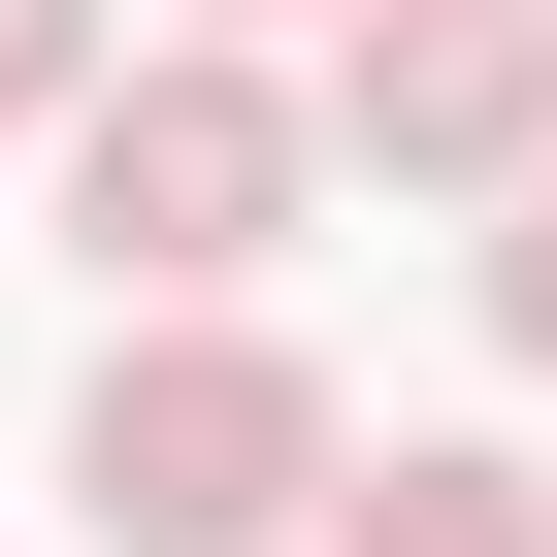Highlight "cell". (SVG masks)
I'll list each match as a JSON object with an SVG mask.
<instances>
[{
	"label": "cell",
	"instance_id": "2",
	"mask_svg": "<svg viewBox=\"0 0 557 557\" xmlns=\"http://www.w3.org/2000/svg\"><path fill=\"white\" fill-rule=\"evenodd\" d=\"M329 361L296 329H99V394H66V524L99 557H296L329 524Z\"/></svg>",
	"mask_w": 557,
	"mask_h": 557
},
{
	"label": "cell",
	"instance_id": "7",
	"mask_svg": "<svg viewBox=\"0 0 557 557\" xmlns=\"http://www.w3.org/2000/svg\"><path fill=\"white\" fill-rule=\"evenodd\" d=\"M197 34H296V0H197Z\"/></svg>",
	"mask_w": 557,
	"mask_h": 557
},
{
	"label": "cell",
	"instance_id": "1",
	"mask_svg": "<svg viewBox=\"0 0 557 557\" xmlns=\"http://www.w3.org/2000/svg\"><path fill=\"white\" fill-rule=\"evenodd\" d=\"M296 197H329V132L262 99L230 34H132V66L66 99V230H99V329H262Z\"/></svg>",
	"mask_w": 557,
	"mask_h": 557
},
{
	"label": "cell",
	"instance_id": "6",
	"mask_svg": "<svg viewBox=\"0 0 557 557\" xmlns=\"http://www.w3.org/2000/svg\"><path fill=\"white\" fill-rule=\"evenodd\" d=\"M492 361H557V164L492 197Z\"/></svg>",
	"mask_w": 557,
	"mask_h": 557
},
{
	"label": "cell",
	"instance_id": "4",
	"mask_svg": "<svg viewBox=\"0 0 557 557\" xmlns=\"http://www.w3.org/2000/svg\"><path fill=\"white\" fill-rule=\"evenodd\" d=\"M329 557H557V459H492V426H394V459H329Z\"/></svg>",
	"mask_w": 557,
	"mask_h": 557
},
{
	"label": "cell",
	"instance_id": "5",
	"mask_svg": "<svg viewBox=\"0 0 557 557\" xmlns=\"http://www.w3.org/2000/svg\"><path fill=\"white\" fill-rule=\"evenodd\" d=\"M99 66H132V0H0V132H66Z\"/></svg>",
	"mask_w": 557,
	"mask_h": 557
},
{
	"label": "cell",
	"instance_id": "3",
	"mask_svg": "<svg viewBox=\"0 0 557 557\" xmlns=\"http://www.w3.org/2000/svg\"><path fill=\"white\" fill-rule=\"evenodd\" d=\"M296 132L394 164V197H524L557 164V0H329V99Z\"/></svg>",
	"mask_w": 557,
	"mask_h": 557
}]
</instances>
